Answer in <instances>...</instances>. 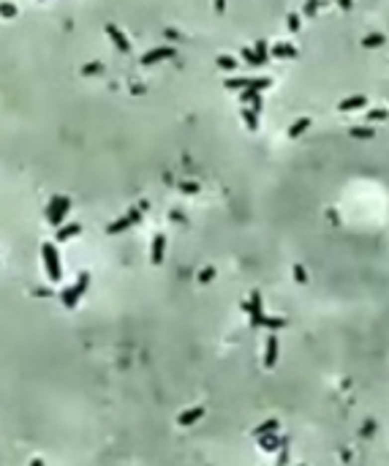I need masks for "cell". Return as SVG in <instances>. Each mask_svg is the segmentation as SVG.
I'll list each match as a JSON object with an SVG mask.
<instances>
[{
    "mask_svg": "<svg viewBox=\"0 0 389 466\" xmlns=\"http://www.w3.org/2000/svg\"><path fill=\"white\" fill-rule=\"evenodd\" d=\"M362 107H368V98L365 96H348L338 104L340 112H357V109H362Z\"/></svg>",
    "mask_w": 389,
    "mask_h": 466,
    "instance_id": "ba28073f",
    "label": "cell"
},
{
    "mask_svg": "<svg viewBox=\"0 0 389 466\" xmlns=\"http://www.w3.org/2000/svg\"><path fill=\"white\" fill-rule=\"evenodd\" d=\"M316 8H318V0H307L305 8H302V14L305 16H313V14H316Z\"/></svg>",
    "mask_w": 389,
    "mask_h": 466,
    "instance_id": "603a6c76",
    "label": "cell"
},
{
    "mask_svg": "<svg viewBox=\"0 0 389 466\" xmlns=\"http://www.w3.org/2000/svg\"><path fill=\"white\" fill-rule=\"evenodd\" d=\"M218 68H223V71H237V66H240V63L234 60V57H229V55H218Z\"/></svg>",
    "mask_w": 389,
    "mask_h": 466,
    "instance_id": "5bb4252c",
    "label": "cell"
},
{
    "mask_svg": "<svg viewBox=\"0 0 389 466\" xmlns=\"http://www.w3.org/2000/svg\"><path fill=\"white\" fill-rule=\"evenodd\" d=\"M348 134H351V137H357V139H370L373 137V128H348Z\"/></svg>",
    "mask_w": 389,
    "mask_h": 466,
    "instance_id": "e0dca14e",
    "label": "cell"
},
{
    "mask_svg": "<svg viewBox=\"0 0 389 466\" xmlns=\"http://www.w3.org/2000/svg\"><path fill=\"white\" fill-rule=\"evenodd\" d=\"M368 118H370V120H387V118H389V109H370Z\"/></svg>",
    "mask_w": 389,
    "mask_h": 466,
    "instance_id": "44dd1931",
    "label": "cell"
},
{
    "mask_svg": "<svg viewBox=\"0 0 389 466\" xmlns=\"http://www.w3.org/2000/svg\"><path fill=\"white\" fill-rule=\"evenodd\" d=\"M240 98H242V104H248V109H253V112H261V96H259V90H253V87H248V90H240Z\"/></svg>",
    "mask_w": 389,
    "mask_h": 466,
    "instance_id": "52a82bcc",
    "label": "cell"
},
{
    "mask_svg": "<svg viewBox=\"0 0 389 466\" xmlns=\"http://www.w3.org/2000/svg\"><path fill=\"white\" fill-rule=\"evenodd\" d=\"M215 5H218V11H223V5H226V0H215Z\"/></svg>",
    "mask_w": 389,
    "mask_h": 466,
    "instance_id": "484cf974",
    "label": "cell"
},
{
    "mask_svg": "<svg viewBox=\"0 0 389 466\" xmlns=\"http://www.w3.org/2000/svg\"><path fill=\"white\" fill-rule=\"evenodd\" d=\"M384 41H387V38L381 36V33H368V36L362 38V46H365V49H376V46H381Z\"/></svg>",
    "mask_w": 389,
    "mask_h": 466,
    "instance_id": "7c38bea8",
    "label": "cell"
},
{
    "mask_svg": "<svg viewBox=\"0 0 389 466\" xmlns=\"http://www.w3.org/2000/svg\"><path fill=\"white\" fill-rule=\"evenodd\" d=\"M41 256H44V265H46V276H49V281H60V259H57V251L52 243H44L41 246Z\"/></svg>",
    "mask_w": 389,
    "mask_h": 466,
    "instance_id": "7a4b0ae2",
    "label": "cell"
},
{
    "mask_svg": "<svg viewBox=\"0 0 389 466\" xmlns=\"http://www.w3.org/2000/svg\"><path fill=\"white\" fill-rule=\"evenodd\" d=\"M307 126H310V118H302V120H297V123H294L292 128H289V137H299V134H302Z\"/></svg>",
    "mask_w": 389,
    "mask_h": 466,
    "instance_id": "9a60e30c",
    "label": "cell"
},
{
    "mask_svg": "<svg viewBox=\"0 0 389 466\" xmlns=\"http://www.w3.org/2000/svg\"><path fill=\"white\" fill-rule=\"evenodd\" d=\"M289 30H292V33L299 30V14H294V11L289 14Z\"/></svg>",
    "mask_w": 389,
    "mask_h": 466,
    "instance_id": "7402d4cb",
    "label": "cell"
},
{
    "mask_svg": "<svg viewBox=\"0 0 389 466\" xmlns=\"http://www.w3.org/2000/svg\"><path fill=\"white\" fill-rule=\"evenodd\" d=\"M133 221H136V213H131L128 218H120V221H114V224L109 226V232H120V229H125L128 224H133Z\"/></svg>",
    "mask_w": 389,
    "mask_h": 466,
    "instance_id": "2e32d148",
    "label": "cell"
},
{
    "mask_svg": "<svg viewBox=\"0 0 389 466\" xmlns=\"http://www.w3.org/2000/svg\"><path fill=\"white\" fill-rule=\"evenodd\" d=\"M30 466H44V464H41V458H36V461H33Z\"/></svg>",
    "mask_w": 389,
    "mask_h": 466,
    "instance_id": "4316f807",
    "label": "cell"
},
{
    "mask_svg": "<svg viewBox=\"0 0 389 466\" xmlns=\"http://www.w3.org/2000/svg\"><path fill=\"white\" fill-rule=\"evenodd\" d=\"M351 3H354V0H338L340 8H351Z\"/></svg>",
    "mask_w": 389,
    "mask_h": 466,
    "instance_id": "d4e9b609",
    "label": "cell"
},
{
    "mask_svg": "<svg viewBox=\"0 0 389 466\" xmlns=\"http://www.w3.org/2000/svg\"><path fill=\"white\" fill-rule=\"evenodd\" d=\"M169 57H174V46H155V49L142 55V66H153V63L169 60Z\"/></svg>",
    "mask_w": 389,
    "mask_h": 466,
    "instance_id": "277c9868",
    "label": "cell"
},
{
    "mask_svg": "<svg viewBox=\"0 0 389 466\" xmlns=\"http://www.w3.org/2000/svg\"><path fill=\"white\" fill-rule=\"evenodd\" d=\"M229 90H248V87H253V90H264V87L272 85L270 77H261V79H248V77H229L223 82Z\"/></svg>",
    "mask_w": 389,
    "mask_h": 466,
    "instance_id": "3957f363",
    "label": "cell"
},
{
    "mask_svg": "<svg viewBox=\"0 0 389 466\" xmlns=\"http://www.w3.org/2000/svg\"><path fill=\"white\" fill-rule=\"evenodd\" d=\"M68 210H71V199L68 196H52V202L46 205V218H49L52 226H60Z\"/></svg>",
    "mask_w": 389,
    "mask_h": 466,
    "instance_id": "6da1fadb",
    "label": "cell"
},
{
    "mask_svg": "<svg viewBox=\"0 0 389 466\" xmlns=\"http://www.w3.org/2000/svg\"><path fill=\"white\" fill-rule=\"evenodd\" d=\"M240 118H242V123H245L248 126V131H256V128H259V115L256 112H253V109H240Z\"/></svg>",
    "mask_w": 389,
    "mask_h": 466,
    "instance_id": "8fae6325",
    "label": "cell"
},
{
    "mask_svg": "<svg viewBox=\"0 0 389 466\" xmlns=\"http://www.w3.org/2000/svg\"><path fill=\"white\" fill-rule=\"evenodd\" d=\"M106 36L112 38V41H114V46H117L120 52H128V49H131V41L125 38V33L120 30L117 25H106Z\"/></svg>",
    "mask_w": 389,
    "mask_h": 466,
    "instance_id": "8992f818",
    "label": "cell"
},
{
    "mask_svg": "<svg viewBox=\"0 0 389 466\" xmlns=\"http://www.w3.org/2000/svg\"><path fill=\"white\" fill-rule=\"evenodd\" d=\"M242 60H245L248 66H253V68H259V66H261L259 57H256V52H253V49H242Z\"/></svg>",
    "mask_w": 389,
    "mask_h": 466,
    "instance_id": "ac0fdd59",
    "label": "cell"
},
{
    "mask_svg": "<svg viewBox=\"0 0 389 466\" xmlns=\"http://www.w3.org/2000/svg\"><path fill=\"white\" fill-rule=\"evenodd\" d=\"M85 289H87V276H79L77 287H71V289H66V292H63V306L74 308V306H77V300H79V295H85Z\"/></svg>",
    "mask_w": 389,
    "mask_h": 466,
    "instance_id": "5b68a950",
    "label": "cell"
},
{
    "mask_svg": "<svg viewBox=\"0 0 389 466\" xmlns=\"http://www.w3.org/2000/svg\"><path fill=\"white\" fill-rule=\"evenodd\" d=\"M161 254H164V237H155V246H153V259L155 262H161Z\"/></svg>",
    "mask_w": 389,
    "mask_h": 466,
    "instance_id": "ffe728a7",
    "label": "cell"
},
{
    "mask_svg": "<svg viewBox=\"0 0 389 466\" xmlns=\"http://www.w3.org/2000/svg\"><path fill=\"white\" fill-rule=\"evenodd\" d=\"M98 71H101V63H90V66L82 68V74H98Z\"/></svg>",
    "mask_w": 389,
    "mask_h": 466,
    "instance_id": "cb8c5ba5",
    "label": "cell"
},
{
    "mask_svg": "<svg viewBox=\"0 0 389 466\" xmlns=\"http://www.w3.org/2000/svg\"><path fill=\"white\" fill-rule=\"evenodd\" d=\"M79 232H82L79 224H68V226H63V229H57V240H68V237L79 235Z\"/></svg>",
    "mask_w": 389,
    "mask_h": 466,
    "instance_id": "4fadbf2b",
    "label": "cell"
},
{
    "mask_svg": "<svg viewBox=\"0 0 389 466\" xmlns=\"http://www.w3.org/2000/svg\"><path fill=\"white\" fill-rule=\"evenodd\" d=\"M253 52H256V57H259V63H261V66H267V63H270V44H267V41H261V38H259V41L256 44H253Z\"/></svg>",
    "mask_w": 389,
    "mask_h": 466,
    "instance_id": "30bf717a",
    "label": "cell"
},
{
    "mask_svg": "<svg viewBox=\"0 0 389 466\" xmlns=\"http://www.w3.org/2000/svg\"><path fill=\"white\" fill-rule=\"evenodd\" d=\"M0 16H5V19L16 16V5H11V3H0Z\"/></svg>",
    "mask_w": 389,
    "mask_h": 466,
    "instance_id": "d6986e66",
    "label": "cell"
},
{
    "mask_svg": "<svg viewBox=\"0 0 389 466\" xmlns=\"http://www.w3.org/2000/svg\"><path fill=\"white\" fill-rule=\"evenodd\" d=\"M270 55L272 57H297V46H292V44H286V41H278L270 49Z\"/></svg>",
    "mask_w": 389,
    "mask_h": 466,
    "instance_id": "9c48e42d",
    "label": "cell"
}]
</instances>
